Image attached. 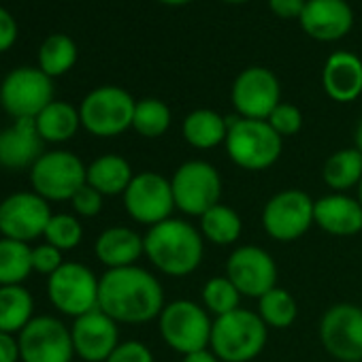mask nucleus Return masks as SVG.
Listing matches in <instances>:
<instances>
[{"mask_svg": "<svg viewBox=\"0 0 362 362\" xmlns=\"http://www.w3.org/2000/svg\"><path fill=\"white\" fill-rule=\"evenodd\" d=\"M98 309L117 324H145L160 317L164 292L156 275L136 264L109 269L98 281Z\"/></svg>", "mask_w": 362, "mask_h": 362, "instance_id": "nucleus-1", "label": "nucleus"}, {"mask_svg": "<svg viewBox=\"0 0 362 362\" xmlns=\"http://www.w3.org/2000/svg\"><path fill=\"white\" fill-rule=\"evenodd\" d=\"M145 256L164 275L186 277L199 269L205 254V239L190 222L168 218L143 237Z\"/></svg>", "mask_w": 362, "mask_h": 362, "instance_id": "nucleus-2", "label": "nucleus"}, {"mask_svg": "<svg viewBox=\"0 0 362 362\" xmlns=\"http://www.w3.org/2000/svg\"><path fill=\"white\" fill-rule=\"evenodd\" d=\"M269 326L262 322L258 311L235 309L226 315L216 317L211 328V351L222 362H250L267 345Z\"/></svg>", "mask_w": 362, "mask_h": 362, "instance_id": "nucleus-3", "label": "nucleus"}, {"mask_svg": "<svg viewBox=\"0 0 362 362\" xmlns=\"http://www.w3.org/2000/svg\"><path fill=\"white\" fill-rule=\"evenodd\" d=\"M226 151L230 160L245 170H264L273 166L284 149L281 136L267 119H245L241 115L226 117Z\"/></svg>", "mask_w": 362, "mask_h": 362, "instance_id": "nucleus-4", "label": "nucleus"}, {"mask_svg": "<svg viewBox=\"0 0 362 362\" xmlns=\"http://www.w3.org/2000/svg\"><path fill=\"white\" fill-rule=\"evenodd\" d=\"M175 209L186 216L201 218L211 207L220 205L222 177L218 168L205 160H188L181 164L170 179Z\"/></svg>", "mask_w": 362, "mask_h": 362, "instance_id": "nucleus-5", "label": "nucleus"}, {"mask_svg": "<svg viewBox=\"0 0 362 362\" xmlns=\"http://www.w3.org/2000/svg\"><path fill=\"white\" fill-rule=\"evenodd\" d=\"M88 166L79 156L66 149L45 151L30 168L33 192L43 197L47 203L71 201L75 192L86 186Z\"/></svg>", "mask_w": 362, "mask_h": 362, "instance_id": "nucleus-6", "label": "nucleus"}, {"mask_svg": "<svg viewBox=\"0 0 362 362\" xmlns=\"http://www.w3.org/2000/svg\"><path fill=\"white\" fill-rule=\"evenodd\" d=\"M160 334L164 343L179 351V354H192L199 349H207L211 341L214 322L205 307L192 300H173L164 305L158 317Z\"/></svg>", "mask_w": 362, "mask_h": 362, "instance_id": "nucleus-7", "label": "nucleus"}, {"mask_svg": "<svg viewBox=\"0 0 362 362\" xmlns=\"http://www.w3.org/2000/svg\"><path fill=\"white\" fill-rule=\"evenodd\" d=\"M136 100L117 86H100L92 90L79 105L81 126L94 136H117L132 128Z\"/></svg>", "mask_w": 362, "mask_h": 362, "instance_id": "nucleus-8", "label": "nucleus"}, {"mask_svg": "<svg viewBox=\"0 0 362 362\" xmlns=\"http://www.w3.org/2000/svg\"><path fill=\"white\" fill-rule=\"evenodd\" d=\"M54 103V79L39 66H20L0 83V105L13 119H35Z\"/></svg>", "mask_w": 362, "mask_h": 362, "instance_id": "nucleus-9", "label": "nucleus"}, {"mask_svg": "<svg viewBox=\"0 0 362 362\" xmlns=\"http://www.w3.org/2000/svg\"><path fill=\"white\" fill-rule=\"evenodd\" d=\"M98 281L86 264L64 262L47 277V296L60 313L81 317L98 309Z\"/></svg>", "mask_w": 362, "mask_h": 362, "instance_id": "nucleus-10", "label": "nucleus"}, {"mask_svg": "<svg viewBox=\"0 0 362 362\" xmlns=\"http://www.w3.org/2000/svg\"><path fill=\"white\" fill-rule=\"evenodd\" d=\"M124 207L134 222L149 228L168 220L175 209L170 179L153 170L134 175L128 190L124 192Z\"/></svg>", "mask_w": 362, "mask_h": 362, "instance_id": "nucleus-11", "label": "nucleus"}, {"mask_svg": "<svg viewBox=\"0 0 362 362\" xmlns=\"http://www.w3.org/2000/svg\"><path fill=\"white\" fill-rule=\"evenodd\" d=\"M315 201L303 190H281L262 209V226L275 241L290 243L300 239L313 224Z\"/></svg>", "mask_w": 362, "mask_h": 362, "instance_id": "nucleus-12", "label": "nucleus"}, {"mask_svg": "<svg viewBox=\"0 0 362 362\" xmlns=\"http://www.w3.org/2000/svg\"><path fill=\"white\" fill-rule=\"evenodd\" d=\"M22 362H73L71 328L54 315H39L18 334Z\"/></svg>", "mask_w": 362, "mask_h": 362, "instance_id": "nucleus-13", "label": "nucleus"}, {"mask_svg": "<svg viewBox=\"0 0 362 362\" xmlns=\"http://www.w3.org/2000/svg\"><path fill=\"white\" fill-rule=\"evenodd\" d=\"M320 341L339 362H362V309L339 303L320 320Z\"/></svg>", "mask_w": 362, "mask_h": 362, "instance_id": "nucleus-14", "label": "nucleus"}, {"mask_svg": "<svg viewBox=\"0 0 362 362\" xmlns=\"http://www.w3.org/2000/svg\"><path fill=\"white\" fill-rule=\"evenodd\" d=\"M49 203L37 192H16L0 203V235L13 241H35L52 220Z\"/></svg>", "mask_w": 362, "mask_h": 362, "instance_id": "nucleus-15", "label": "nucleus"}, {"mask_svg": "<svg viewBox=\"0 0 362 362\" xmlns=\"http://www.w3.org/2000/svg\"><path fill=\"white\" fill-rule=\"evenodd\" d=\"M226 277L235 284L241 296L260 298L277 288V264L267 250L241 245L228 256Z\"/></svg>", "mask_w": 362, "mask_h": 362, "instance_id": "nucleus-16", "label": "nucleus"}, {"mask_svg": "<svg viewBox=\"0 0 362 362\" xmlns=\"http://www.w3.org/2000/svg\"><path fill=\"white\" fill-rule=\"evenodd\" d=\"M281 88L277 77L262 66L245 69L233 83V105L245 119H269L279 105Z\"/></svg>", "mask_w": 362, "mask_h": 362, "instance_id": "nucleus-17", "label": "nucleus"}, {"mask_svg": "<svg viewBox=\"0 0 362 362\" xmlns=\"http://www.w3.org/2000/svg\"><path fill=\"white\" fill-rule=\"evenodd\" d=\"M71 337L75 356L86 362H107V358L119 345L117 322L100 309L75 317L71 326Z\"/></svg>", "mask_w": 362, "mask_h": 362, "instance_id": "nucleus-18", "label": "nucleus"}, {"mask_svg": "<svg viewBox=\"0 0 362 362\" xmlns=\"http://www.w3.org/2000/svg\"><path fill=\"white\" fill-rule=\"evenodd\" d=\"M300 28L317 41H337L351 30L354 13L345 0H307Z\"/></svg>", "mask_w": 362, "mask_h": 362, "instance_id": "nucleus-19", "label": "nucleus"}, {"mask_svg": "<svg viewBox=\"0 0 362 362\" xmlns=\"http://www.w3.org/2000/svg\"><path fill=\"white\" fill-rule=\"evenodd\" d=\"M43 139L35 119H16L13 126L0 132V166L22 170L43 156Z\"/></svg>", "mask_w": 362, "mask_h": 362, "instance_id": "nucleus-20", "label": "nucleus"}, {"mask_svg": "<svg viewBox=\"0 0 362 362\" xmlns=\"http://www.w3.org/2000/svg\"><path fill=\"white\" fill-rule=\"evenodd\" d=\"M313 224L334 237H351L362 230V205L347 194H328L315 201Z\"/></svg>", "mask_w": 362, "mask_h": 362, "instance_id": "nucleus-21", "label": "nucleus"}, {"mask_svg": "<svg viewBox=\"0 0 362 362\" xmlns=\"http://www.w3.org/2000/svg\"><path fill=\"white\" fill-rule=\"evenodd\" d=\"M322 83L332 100H356L362 94V60L351 52H334L324 64Z\"/></svg>", "mask_w": 362, "mask_h": 362, "instance_id": "nucleus-22", "label": "nucleus"}, {"mask_svg": "<svg viewBox=\"0 0 362 362\" xmlns=\"http://www.w3.org/2000/svg\"><path fill=\"white\" fill-rule=\"evenodd\" d=\"M94 254L107 269L134 267L141 254H145L143 237L128 226H111L98 235Z\"/></svg>", "mask_w": 362, "mask_h": 362, "instance_id": "nucleus-23", "label": "nucleus"}, {"mask_svg": "<svg viewBox=\"0 0 362 362\" xmlns=\"http://www.w3.org/2000/svg\"><path fill=\"white\" fill-rule=\"evenodd\" d=\"M134 173L126 158L117 153H105L88 166L86 184L103 197H124Z\"/></svg>", "mask_w": 362, "mask_h": 362, "instance_id": "nucleus-24", "label": "nucleus"}, {"mask_svg": "<svg viewBox=\"0 0 362 362\" xmlns=\"http://www.w3.org/2000/svg\"><path fill=\"white\" fill-rule=\"evenodd\" d=\"M35 124L45 143H66L77 134L81 117L79 109H75L71 103L54 100L35 117Z\"/></svg>", "mask_w": 362, "mask_h": 362, "instance_id": "nucleus-25", "label": "nucleus"}, {"mask_svg": "<svg viewBox=\"0 0 362 362\" xmlns=\"http://www.w3.org/2000/svg\"><path fill=\"white\" fill-rule=\"evenodd\" d=\"M181 134L197 149H214L226 143V117L211 109H197L186 115L184 124H181Z\"/></svg>", "mask_w": 362, "mask_h": 362, "instance_id": "nucleus-26", "label": "nucleus"}, {"mask_svg": "<svg viewBox=\"0 0 362 362\" xmlns=\"http://www.w3.org/2000/svg\"><path fill=\"white\" fill-rule=\"evenodd\" d=\"M35 317V298L24 286H0V330L20 334Z\"/></svg>", "mask_w": 362, "mask_h": 362, "instance_id": "nucleus-27", "label": "nucleus"}, {"mask_svg": "<svg viewBox=\"0 0 362 362\" xmlns=\"http://www.w3.org/2000/svg\"><path fill=\"white\" fill-rule=\"evenodd\" d=\"M322 177L326 181V186L339 194H343L349 188L360 186V181H362V153L356 147L334 151L324 162Z\"/></svg>", "mask_w": 362, "mask_h": 362, "instance_id": "nucleus-28", "label": "nucleus"}, {"mask_svg": "<svg viewBox=\"0 0 362 362\" xmlns=\"http://www.w3.org/2000/svg\"><path fill=\"white\" fill-rule=\"evenodd\" d=\"M77 43L69 37V35H49L41 47H39V54H37V62H39V69L47 75V77H62L66 75L75 62H77Z\"/></svg>", "mask_w": 362, "mask_h": 362, "instance_id": "nucleus-29", "label": "nucleus"}, {"mask_svg": "<svg viewBox=\"0 0 362 362\" xmlns=\"http://www.w3.org/2000/svg\"><path fill=\"white\" fill-rule=\"evenodd\" d=\"M33 273V247L0 237V286H22Z\"/></svg>", "mask_w": 362, "mask_h": 362, "instance_id": "nucleus-30", "label": "nucleus"}, {"mask_svg": "<svg viewBox=\"0 0 362 362\" xmlns=\"http://www.w3.org/2000/svg\"><path fill=\"white\" fill-rule=\"evenodd\" d=\"M241 216L228 205H216L201 216V235L214 245H233L241 237Z\"/></svg>", "mask_w": 362, "mask_h": 362, "instance_id": "nucleus-31", "label": "nucleus"}, {"mask_svg": "<svg viewBox=\"0 0 362 362\" xmlns=\"http://www.w3.org/2000/svg\"><path fill=\"white\" fill-rule=\"evenodd\" d=\"M296 300L284 288H273L258 298V315L271 328H288L296 320Z\"/></svg>", "mask_w": 362, "mask_h": 362, "instance_id": "nucleus-32", "label": "nucleus"}, {"mask_svg": "<svg viewBox=\"0 0 362 362\" xmlns=\"http://www.w3.org/2000/svg\"><path fill=\"white\" fill-rule=\"evenodd\" d=\"M170 126V109L158 98H143L134 107L132 128L145 139L162 136Z\"/></svg>", "mask_w": 362, "mask_h": 362, "instance_id": "nucleus-33", "label": "nucleus"}, {"mask_svg": "<svg viewBox=\"0 0 362 362\" xmlns=\"http://www.w3.org/2000/svg\"><path fill=\"white\" fill-rule=\"evenodd\" d=\"M239 303H241V292L224 275L209 279L203 288V305L216 317L239 309Z\"/></svg>", "mask_w": 362, "mask_h": 362, "instance_id": "nucleus-34", "label": "nucleus"}, {"mask_svg": "<svg viewBox=\"0 0 362 362\" xmlns=\"http://www.w3.org/2000/svg\"><path fill=\"white\" fill-rule=\"evenodd\" d=\"M45 243L58 247L60 252L75 250L83 239L81 222L71 214H54L45 228Z\"/></svg>", "mask_w": 362, "mask_h": 362, "instance_id": "nucleus-35", "label": "nucleus"}, {"mask_svg": "<svg viewBox=\"0 0 362 362\" xmlns=\"http://www.w3.org/2000/svg\"><path fill=\"white\" fill-rule=\"evenodd\" d=\"M267 122L284 139V136H292V134H296L300 130V126H303V113H300L298 107H294L290 103H279L275 107V111L269 115Z\"/></svg>", "mask_w": 362, "mask_h": 362, "instance_id": "nucleus-36", "label": "nucleus"}, {"mask_svg": "<svg viewBox=\"0 0 362 362\" xmlns=\"http://www.w3.org/2000/svg\"><path fill=\"white\" fill-rule=\"evenodd\" d=\"M62 264H64V260H62V252L58 247H54L49 243H41V245L33 247V271L49 277Z\"/></svg>", "mask_w": 362, "mask_h": 362, "instance_id": "nucleus-37", "label": "nucleus"}, {"mask_svg": "<svg viewBox=\"0 0 362 362\" xmlns=\"http://www.w3.org/2000/svg\"><path fill=\"white\" fill-rule=\"evenodd\" d=\"M103 194L100 192H96L92 186H81L77 192H75V197L71 199V205H73V209H75V214L77 216H81V218H94V216H98L100 211H103Z\"/></svg>", "mask_w": 362, "mask_h": 362, "instance_id": "nucleus-38", "label": "nucleus"}, {"mask_svg": "<svg viewBox=\"0 0 362 362\" xmlns=\"http://www.w3.org/2000/svg\"><path fill=\"white\" fill-rule=\"evenodd\" d=\"M107 362H153V354L141 341H122Z\"/></svg>", "mask_w": 362, "mask_h": 362, "instance_id": "nucleus-39", "label": "nucleus"}, {"mask_svg": "<svg viewBox=\"0 0 362 362\" xmlns=\"http://www.w3.org/2000/svg\"><path fill=\"white\" fill-rule=\"evenodd\" d=\"M18 35H20V28H18L16 18L5 7H0V54L9 52L16 45Z\"/></svg>", "mask_w": 362, "mask_h": 362, "instance_id": "nucleus-40", "label": "nucleus"}, {"mask_svg": "<svg viewBox=\"0 0 362 362\" xmlns=\"http://www.w3.org/2000/svg\"><path fill=\"white\" fill-rule=\"evenodd\" d=\"M305 5H307V0H269L271 11H273L277 18H284V20L300 18Z\"/></svg>", "mask_w": 362, "mask_h": 362, "instance_id": "nucleus-41", "label": "nucleus"}, {"mask_svg": "<svg viewBox=\"0 0 362 362\" xmlns=\"http://www.w3.org/2000/svg\"><path fill=\"white\" fill-rule=\"evenodd\" d=\"M20 343L16 334L0 330V362H20Z\"/></svg>", "mask_w": 362, "mask_h": 362, "instance_id": "nucleus-42", "label": "nucleus"}, {"mask_svg": "<svg viewBox=\"0 0 362 362\" xmlns=\"http://www.w3.org/2000/svg\"><path fill=\"white\" fill-rule=\"evenodd\" d=\"M184 362H222L211 349H199L188 356H184Z\"/></svg>", "mask_w": 362, "mask_h": 362, "instance_id": "nucleus-43", "label": "nucleus"}, {"mask_svg": "<svg viewBox=\"0 0 362 362\" xmlns=\"http://www.w3.org/2000/svg\"><path fill=\"white\" fill-rule=\"evenodd\" d=\"M354 141H356V149L362 153V119L358 122V128H356V134H354Z\"/></svg>", "mask_w": 362, "mask_h": 362, "instance_id": "nucleus-44", "label": "nucleus"}, {"mask_svg": "<svg viewBox=\"0 0 362 362\" xmlns=\"http://www.w3.org/2000/svg\"><path fill=\"white\" fill-rule=\"evenodd\" d=\"M158 3H162V5H173V7H177V5H186V3H190V0H158Z\"/></svg>", "mask_w": 362, "mask_h": 362, "instance_id": "nucleus-45", "label": "nucleus"}, {"mask_svg": "<svg viewBox=\"0 0 362 362\" xmlns=\"http://www.w3.org/2000/svg\"><path fill=\"white\" fill-rule=\"evenodd\" d=\"M358 201H360V205H362V181H360V186H358Z\"/></svg>", "mask_w": 362, "mask_h": 362, "instance_id": "nucleus-46", "label": "nucleus"}, {"mask_svg": "<svg viewBox=\"0 0 362 362\" xmlns=\"http://www.w3.org/2000/svg\"><path fill=\"white\" fill-rule=\"evenodd\" d=\"M224 3H233V5H239V3H247V0H224Z\"/></svg>", "mask_w": 362, "mask_h": 362, "instance_id": "nucleus-47", "label": "nucleus"}]
</instances>
